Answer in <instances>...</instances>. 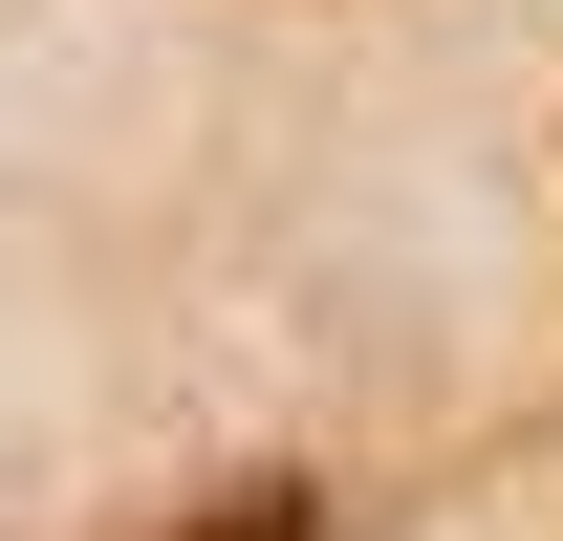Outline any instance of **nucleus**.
<instances>
[{"instance_id": "obj_1", "label": "nucleus", "mask_w": 563, "mask_h": 541, "mask_svg": "<svg viewBox=\"0 0 563 541\" xmlns=\"http://www.w3.org/2000/svg\"><path fill=\"white\" fill-rule=\"evenodd\" d=\"M152 541H347V498L325 476H239V498H196V520H152Z\"/></svg>"}]
</instances>
